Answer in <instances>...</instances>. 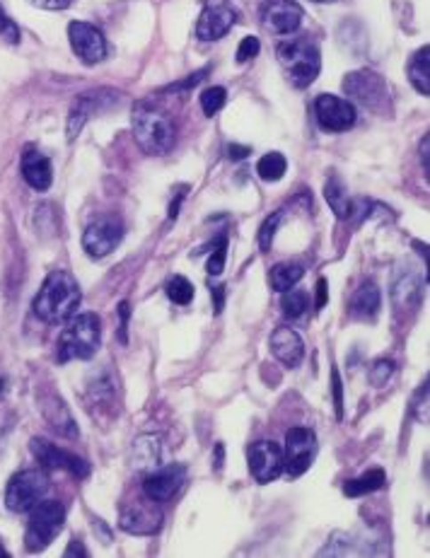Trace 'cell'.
<instances>
[{"label":"cell","mask_w":430,"mask_h":558,"mask_svg":"<svg viewBox=\"0 0 430 558\" xmlns=\"http://www.w3.org/2000/svg\"><path fill=\"white\" fill-rule=\"evenodd\" d=\"M80 300H83V295H80L78 281L68 271L56 268L44 278L42 288H39L35 302H32V309H35L36 317L46 324H60V322L73 317Z\"/></svg>","instance_id":"obj_1"},{"label":"cell","mask_w":430,"mask_h":558,"mask_svg":"<svg viewBox=\"0 0 430 558\" xmlns=\"http://www.w3.org/2000/svg\"><path fill=\"white\" fill-rule=\"evenodd\" d=\"M131 126H133L136 143L147 155L170 153L174 140H177V126H174V121L163 109H157L155 104L150 102H138L133 107Z\"/></svg>","instance_id":"obj_2"},{"label":"cell","mask_w":430,"mask_h":558,"mask_svg":"<svg viewBox=\"0 0 430 558\" xmlns=\"http://www.w3.org/2000/svg\"><path fill=\"white\" fill-rule=\"evenodd\" d=\"M102 344V322L92 312L78 315L63 329L56 346L59 363L68 361H90Z\"/></svg>","instance_id":"obj_3"},{"label":"cell","mask_w":430,"mask_h":558,"mask_svg":"<svg viewBox=\"0 0 430 558\" xmlns=\"http://www.w3.org/2000/svg\"><path fill=\"white\" fill-rule=\"evenodd\" d=\"M278 60L295 87H307L322 70V53L310 39H288L278 46Z\"/></svg>","instance_id":"obj_4"},{"label":"cell","mask_w":430,"mask_h":558,"mask_svg":"<svg viewBox=\"0 0 430 558\" xmlns=\"http://www.w3.org/2000/svg\"><path fill=\"white\" fill-rule=\"evenodd\" d=\"M66 524V507L60 506L59 500H39L32 510H29V522L25 530V549L29 554H39L63 530Z\"/></svg>","instance_id":"obj_5"},{"label":"cell","mask_w":430,"mask_h":558,"mask_svg":"<svg viewBox=\"0 0 430 558\" xmlns=\"http://www.w3.org/2000/svg\"><path fill=\"white\" fill-rule=\"evenodd\" d=\"M49 489H52V482L46 474L39 469H25L10 479L5 489V506L12 513H29L39 500H44Z\"/></svg>","instance_id":"obj_6"},{"label":"cell","mask_w":430,"mask_h":558,"mask_svg":"<svg viewBox=\"0 0 430 558\" xmlns=\"http://www.w3.org/2000/svg\"><path fill=\"white\" fill-rule=\"evenodd\" d=\"M344 92L370 112H385V107L389 104L387 83L375 70H353V73H348L344 77Z\"/></svg>","instance_id":"obj_7"},{"label":"cell","mask_w":430,"mask_h":558,"mask_svg":"<svg viewBox=\"0 0 430 558\" xmlns=\"http://www.w3.org/2000/svg\"><path fill=\"white\" fill-rule=\"evenodd\" d=\"M123 240V223L119 215H97L83 232V247L92 259H104L112 254Z\"/></svg>","instance_id":"obj_8"},{"label":"cell","mask_w":430,"mask_h":558,"mask_svg":"<svg viewBox=\"0 0 430 558\" xmlns=\"http://www.w3.org/2000/svg\"><path fill=\"white\" fill-rule=\"evenodd\" d=\"M68 39L70 49L76 52L85 66H95V63H102L109 53V46H107V39H104L102 29L90 22H83V20H76L68 25Z\"/></svg>","instance_id":"obj_9"},{"label":"cell","mask_w":430,"mask_h":558,"mask_svg":"<svg viewBox=\"0 0 430 558\" xmlns=\"http://www.w3.org/2000/svg\"><path fill=\"white\" fill-rule=\"evenodd\" d=\"M163 510L153 498H136L131 500L129 506L121 510L119 527L123 532L138 534V537H147L155 534L163 527Z\"/></svg>","instance_id":"obj_10"},{"label":"cell","mask_w":430,"mask_h":558,"mask_svg":"<svg viewBox=\"0 0 430 558\" xmlns=\"http://www.w3.org/2000/svg\"><path fill=\"white\" fill-rule=\"evenodd\" d=\"M121 97V92L116 90H109V87H102V90H92V92H85L80 95L68 112V124H66V133H68V140H76L80 136V131L87 124L90 116L104 112L107 107H112L116 100Z\"/></svg>","instance_id":"obj_11"},{"label":"cell","mask_w":430,"mask_h":558,"mask_svg":"<svg viewBox=\"0 0 430 558\" xmlns=\"http://www.w3.org/2000/svg\"><path fill=\"white\" fill-rule=\"evenodd\" d=\"M317 455V438L310 428H291L285 433L283 462L291 476H300L312 466V459Z\"/></svg>","instance_id":"obj_12"},{"label":"cell","mask_w":430,"mask_h":558,"mask_svg":"<svg viewBox=\"0 0 430 558\" xmlns=\"http://www.w3.org/2000/svg\"><path fill=\"white\" fill-rule=\"evenodd\" d=\"M250 469L259 483L275 482L285 472L283 450L275 445L274 440H259L247 450Z\"/></svg>","instance_id":"obj_13"},{"label":"cell","mask_w":430,"mask_h":558,"mask_svg":"<svg viewBox=\"0 0 430 558\" xmlns=\"http://www.w3.org/2000/svg\"><path fill=\"white\" fill-rule=\"evenodd\" d=\"M315 114H317L319 126L331 133H344L353 129V124L358 119V112L348 100H341L336 95H319L315 102Z\"/></svg>","instance_id":"obj_14"},{"label":"cell","mask_w":430,"mask_h":558,"mask_svg":"<svg viewBox=\"0 0 430 558\" xmlns=\"http://www.w3.org/2000/svg\"><path fill=\"white\" fill-rule=\"evenodd\" d=\"M29 447H32V455L36 457V462L46 466V469H66V472L78 476V479H85L87 474H90V464L83 457L66 452V450H60L53 442H49V440L35 438L29 442Z\"/></svg>","instance_id":"obj_15"},{"label":"cell","mask_w":430,"mask_h":558,"mask_svg":"<svg viewBox=\"0 0 430 558\" xmlns=\"http://www.w3.org/2000/svg\"><path fill=\"white\" fill-rule=\"evenodd\" d=\"M235 22H237V12L227 3L215 0V3H208L201 12L196 22V36L201 42H218L233 29Z\"/></svg>","instance_id":"obj_16"},{"label":"cell","mask_w":430,"mask_h":558,"mask_svg":"<svg viewBox=\"0 0 430 558\" xmlns=\"http://www.w3.org/2000/svg\"><path fill=\"white\" fill-rule=\"evenodd\" d=\"M261 22L274 35H293L302 25V8L295 0H264Z\"/></svg>","instance_id":"obj_17"},{"label":"cell","mask_w":430,"mask_h":558,"mask_svg":"<svg viewBox=\"0 0 430 558\" xmlns=\"http://www.w3.org/2000/svg\"><path fill=\"white\" fill-rule=\"evenodd\" d=\"M187 482V466L181 464H167V466H157L153 472L146 474V482H143V490H146L147 498L164 503L177 493Z\"/></svg>","instance_id":"obj_18"},{"label":"cell","mask_w":430,"mask_h":558,"mask_svg":"<svg viewBox=\"0 0 430 558\" xmlns=\"http://www.w3.org/2000/svg\"><path fill=\"white\" fill-rule=\"evenodd\" d=\"M423 288H426V275H421L413 268L399 271L392 283V302L399 312L404 309H416L423 300Z\"/></svg>","instance_id":"obj_19"},{"label":"cell","mask_w":430,"mask_h":558,"mask_svg":"<svg viewBox=\"0 0 430 558\" xmlns=\"http://www.w3.org/2000/svg\"><path fill=\"white\" fill-rule=\"evenodd\" d=\"M20 170H22V177L25 181L32 187L35 191H46L52 187L53 181V170H52V160L36 150V147H25L22 153V160H20Z\"/></svg>","instance_id":"obj_20"},{"label":"cell","mask_w":430,"mask_h":558,"mask_svg":"<svg viewBox=\"0 0 430 558\" xmlns=\"http://www.w3.org/2000/svg\"><path fill=\"white\" fill-rule=\"evenodd\" d=\"M271 353L275 355V361H281L285 368L293 370L305 361V344L293 329L281 327L271 334Z\"/></svg>","instance_id":"obj_21"},{"label":"cell","mask_w":430,"mask_h":558,"mask_svg":"<svg viewBox=\"0 0 430 558\" xmlns=\"http://www.w3.org/2000/svg\"><path fill=\"white\" fill-rule=\"evenodd\" d=\"M39 404H42L44 418L49 421V426H52L56 433L66 435V438H78V423L70 416L68 406L60 402L59 395L39 396Z\"/></svg>","instance_id":"obj_22"},{"label":"cell","mask_w":430,"mask_h":558,"mask_svg":"<svg viewBox=\"0 0 430 558\" xmlns=\"http://www.w3.org/2000/svg\"><path fill=\"white\" fill-rule=\"evenodd\" d=\"M163 459V442L157 435H140L133 442V452H131V462L138 472H153L160 466Z\"/></svg>","instance_id":"obj_23"},{"label":"cell","mask_w":430,"mask_h":558,"mask_svg":"<svg viewBox=\"0 0 430 558\" xmlns=\"http://www.w3.org/2000/svg\"><path fill=\"white\" fill-rule=\"evenodd\" d=\"M379 302H382L379 288L372 281H365L353 295L351 315L355 319H375V315L379 312Z\"/></svg>","instance_id":"obj_24"},{"label":"cell","mask_w":430,"mask_h":558,"mask_svg":"<svg viewBox=\"0 0 430 558\" xmlns=\"http://www.w3.org/2000/svg\"><path fill=\"white\" fill-rule=\"evenodd\" d=\"M409 80L416 87V92H421L423 97L430 95V46L426 44L423 49L413 53L409 60Z\"/></svg>","instance_id":"obj_25"},{"label":"cell","mask_w":430,"mask_h":558,"mask_svg":"<svg viewBox=\"0 0 430 558\" xmlns=\"http://www.w3.org/2000/svg\"><path fill=\"white\" fill-rule=\"evenodd\" d=\"M385 483H387V474L382 472V469H370V472H365L358 479H348L344 483V493L348 498H361V496L379 490Z\"/></svg>","instance_id":"obj_26"},{"label":"cell","mask_w":430,"mask_h":558,"mask_svg":"<svg viewBox=\"0 0 430 558\" xmlns=\"http://www.w3.org/2000/svg\"><path fill=\"white\" fill-rule=\"evenodd\" d=\"M324 198H327L329 208L334 211L341 220L348 218L353 213L351 211V198H348V191H346V184L341 181L338 174H331L324 184Z\"/></svg>","instance_id":"obj_27"},{"label":"cell","mask_w":430,"mask_h":558,"mask_svg":"<svg viewBox=\"0 0 430 558\" xmlns=\"http://www.w3.org/2000/svg\"><path fill=\"white\" fill-rule=\"evenodd\" d=\"M302 275H305L302 264H278V267L271 268V288L275 292L291 291Z\"/></svg>","instance_id":"obj_28"},{"label":"cell","mask_w":430,"mask_h":558,"mask_svg":"<svg viewBox=\"0 0 430 558\" xmlns=\"http://www.w3.org/2000/svg\"><path fill=\"white\" fill-rule=\"evenodd\" d=\"M288 170V160L281 153H268L264 155L257 164L259 177L264 181H278Z\"/></svg>","instance_id":"obj_29"},{"label":"cell","mask_w":430,"mask_h":558,"mask_svg":"<svg viewBox=\"0 0 430 558\" xmlns=\"http://www.w3.org/2000/svg\"><path fill=\"white\" fill-rule=\"evenodd\" d=\"M167 298L174 305H189L194 300V285L184 275H172L170 283H167Z\"/></svg>","instance_id":"obj_30"},{"label":"cell","mask_w":430,"mask_h":558,"mask_svg":"<svg viewBox=\"0 0 430 558\" xmlns=\"http://www.w3.org/2000/svg\"><path fill=\"white\" fill-rule=\"evenodd\" d=\"M281 307H283L285 317L288 319H298L305 315V309H307V295L302 291H285L283 292V302H281Z\"/></svg>","instance_id":"obj_31"},{"label":"cell","mask_w":430,"mask_h":558,"mask_svg":"<svg viewBox=\"0 0 430 558\" xmlns=\"http://www.w3.org/2000/svg\"><path fill=\"white\" fill-rule=\"evenodd\" d=\"M225 100H227L225 87H220V85L208 87L206 92L201 95V107H203V114H206V116H215V114L220 112V109L225 107Z\"/></svg>","instance_id":"obj_32"},{"label":"cell","mask_w":430,"mask_h":558,"mask_svg":"<svg viewBox=\"0 0 430 558\" xmlns=\"http://www.w3.org/2000/svg\"><path fill=\"white\" fill-rule=\"evenodd\" d=\"M225 259H227V237H218L211 244V259H208V274L220 275L225 268Z\"/></svg>","instance_id":"obj_33"},{"label":"cell","mask_w":430,"mask_h":558,"mask_svg":"<svg viewBox=\"0 0 430 558\" xmlns=\"http://www.w3.org/2000/svg\"><path fill=\"white\" fill-rule=\"evenodd\" d=\"M278 223H281V213H274L271 218L264 220L261 225V230H259V247L264 251L271 250V244H274V235L278 230Z\"/></svg>","instance_id":"obj_34"},{"label":"cell","mask_w":430,"mask_h":558,"mask_svg":"<svg viewBox=\"0 0 430 558\" xmlns=\"http://www.w3.org/2000/svg\"><path fill=\"white\" fill-rule=\"evenodd\" d=\"M392 372H394V363L389 361V358H379V361L372 363L370 382L375 387H382L389 378H392Z\"/></svg>","instance_id":"obj_35"},{"label":"cell","mask_w":430,"mask_h":558,"mask_svg":"<svg viewBox=\"0 0 430 558\" xmlns=\"http://www.w3.org/2000/svg\"><path fill=\"white\" fill-rule=\"evenodd\" d=\"M90 395L95 396V402H104L114 395V382L107 372L95 375V385H90Z\"/></svg>","instance_id":"obj_36"},{"label":"cell","mask_w":430,"mask_h":558,"mask_svg":"<svg viewBox=\"0 0 430 558\" xmlns=\"http://www.w3.org/2000/svg\"><path fill=\"white\" fill-rule=\"evenodd\" d=\"M0 36L5 39L8 44H18L20 42V29L15 25V20H10V15L5 12V8L0 5Z\"/></svg>","instance_id":"obj_37"},{"label":"cell","mask_w":430,"mask_h":558,"mask_svg":"<svg viewBox=\"0 0 430 558\" xmlns=\"http://www.w3.org/2000/svg\"><path fill=\"white\" fill-rule=\"evenodd\" d=\"M259 52H261V44H259L257 36H244L237 49V63H247V60L257 59Z\"/></svg>","instance_id":"obj_38"},{"label":"cell","mask_w":430,"mask_h":558,"mask_svg":"<svg viewBox=\"0 0 430 558\" xmlns=\"http://www.w3.org/2000/svg\"><path fill=\"white\" fill-rule=\"evenodd\" d=\"M331 392H334L336 418L341 421V418H344V385H341V375H338V370H331Z\"/></svg>","instance_id":"obj_39"},{"label":"cell","mask_w":430,"mask_h":558,"mask_svg":"<svg viewBox=\"0 0 430 558\" xmlns=\"http://www.w3.org/2000/svg\"><path fill=\"white\" fill-rule=\"evenodd\" d=\"M208 70H211V68L196 70V73H191V76H187V80H181V83H174V85H167L163 90V92H181V90H189V87H196L198 83L203 80V76H208Z\"/></svg>","instance_id":"obj_40"},{"label":"cell","mask_w":430,"mask_h":558,"mask_svg":"<svg viewBox=\"0 0 430 558\" xmlns=\"http://www.w3.org/2000/svg\"><path fill=\"white\" fill-rule=\"evenodd\" d=\"M119 341L121 344H129V319H131V305L126 300L119 302Z\"/></svg>","instance_id":"obj_41"},{"label":"cell","mask_w":430,"mask_h":558,"mask_svg":"<svg viewBox=\"0 0 430 558\" xmlns=\"http://www.w3.org/2000/svg\"><path fill=\"white\" fill-rule=\"evenodd\" d=\"M29 3L44 10H66L70 5V0H29Z\"/></svg>","instance_id":"obj_42"},{"label":"cell","mask_w":430,"mask_h":558,"mask_svg":"<svg viewBox=\"0 0 430 558\" xmlns=\"http://www.w3.org/2000/svg\"><path fill=\"white\" fill-rule=\"evenodd\" d=\"M247 155H251V147L250 146H230L227 147V157L230 160H235V163H240V160H244Z\"/></svg>","instance_id":"obj_43"},{"label":"cell","mask_w":430,"mask_h":558,"mask_svg":"<svg viewBox=\"0 0 430 558\" xmlns=\"http://www.w3.org/2000/svg\"><path fill=\"white\" fill-rule=\"evenodd\" d=\"M211 292L215 298V315H220L225 305V285H215V288H211Z\"/></svg>","instance_id":"obj_44"},{"label":"cell","mask_w":430,"mask_h":558,"mask_svg":"<svg viewBox=\"0 0 430 558\" xmlns=\"http://www.w3.org/2000/svg\"><path fill=\"white\" fill-rule=\"evenodd\" d=\"M63 556H87V549L83 546V541L73 539L68 544V549L63 551Z\"/></svg>","instance_id":"obj_45"},{"label":"cell","mask_w":430,"mask_h":558,"mask_svg":"<svg viewBox=\"0 0 430 558\" xmlns=\"http://www.w3.org/2000/svg\"><path fill=\"white\" fill-rule=\"evenodd\" d=\"M329 288H327V281L324 278H319V283H317V309H322L324 305H327L329 300Z\"/></svg>","instance_id":"obj_46"},{"label":"cell","mask_w":430,"mask_h":558,"mask_svg":"<svg viewBox=\"0 0 430 558\" xmlns=\"http://www.w3.org/2000/svg\"><path fill=\"white\" fill-rule=\"evenodd\" d=\"M223 459H225V447H223V442H218V445H215V472H220V469H223Z\"/></svg>","instance_id":"obj_47"},{"label":"cell","mask_w":430,"mask_h":558,"mask_svg":"<svg viewBox=\"0 0 430 558\" xmlns=\"http://www.w3.org/2000/svg\"><path fill=\"white\" fill-rule=\"evenodd\" d=\"M184 191V189H181ZM177 194V196H174V201L172 203H170V220H174V218H177V215H179V206H181V201H184V194Z\"/></svg>","instance_id":"obj_48"},{"label":"cell","mask_w":430,"mask_h":558,"mask_svg":"<svg viewBox=\"0 0 430 558\" xmlns=\"http://www.w3.org/2000/svg\"><path fill=\"white\" fill-rule=\"evenodd\" d=\"M428 146H430V138L423 136V143H421V163H423V170L428 172Z\"/></svg>","instance_id":"obj_49"},{"label":"cell","mask_w":430,"mask_h":558,"mask_svg":"<svg viewBox=\"0 0 430 558\" xmlns=\"http://www.w3.org/2000/svg\"><path fill=\"white\" fill-rule=\"evenodd\" d=\"M0 556H10V551L3 546V541H0Z\"/></svg>","instance_id":"obj_50"},{"label":"cell","mask_w":430,"mask_h":558,"mask_svg":"<svg viewBox=\"0 0 430 558\" xmlns=\"http://www.w3.org/2000/svg\"><path fill=\"white\" fill-rule=\"evenodd\" d=\"M312 3H334V0H312Z\"/></svg>","instance_id":"obj_51"},{"label":"cell","mask_w":430,"mask_h":558,"mask_svg":"<svg viewBox=\"0 0 430 558\" xmlns=\"http://www.w3.org/2000/svg\"><path fill=\"white\" fill-rule=\"evenodd\" d=\"M3 385H5V382H3V379H0V392H3Z\"/></svg>","instance_id":"obj_52"}]
</instances>
